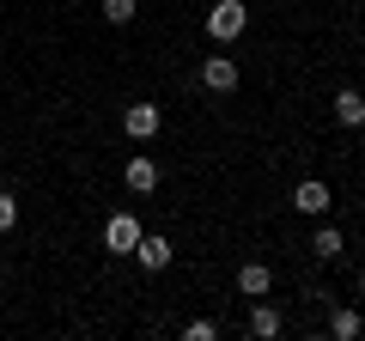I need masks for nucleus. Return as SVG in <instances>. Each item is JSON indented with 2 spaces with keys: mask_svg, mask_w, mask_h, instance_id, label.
<instances>
[{
  "mask_svg": "<svg viewBox=\"0 0 365 341\" xmlns=\"http://www.w3.org/2000/svg\"><path fill=\"white\" fill-rule=\"evenodd\" d=\"M244 25H250V6H244V0H213V6H207V37L213 43H237V37H244Z\"/></svg>",
  "mask_w": 365,
  "mask_h": 341,
  "instance_id": "f257e3e1",
  "label": "nucleus"
},
{
  "mask_svg": "<svg viewBox=\"0 0 365 341\" xmlns=\"http://www.w3.org/2000/svg\"><path fill=\"white\" fill-rule=\"evenodd\" d=\"M134 244H140V220L134 213H110L104 220V250L110 256H134Z\"/></svg>",
  "mask_w": 365,
  "mask_h": 341,
  "instance_id": "f03ea898",
  "label": "nucleus"
},
{
  "mask_svg": "<svg viewBox=\"0 0 365 341\" xmlns=\"http://www.w3.org/2000/svg\"><path fill=\"white\" fill-rule=\"evenodd\" d=\"M292 208H299L304 220H323V213L335 208V195H329V183H323V177H304V183L292 189Z\"/></svg>",
  "mask_w": 365,
  "mask_h": 341,
  "instance_id": "7ed1b4c3",
  "label": "nucleus"
},
{
  "mask_svg": "<svg viewBox=\"0 0 365 341\" xmlns=\"http://www.w3.org/2000/svg\"><path fill=\"white\" fill-rule=\"evenodd\" d=\"M158 128H165V110L158 104H128L122 110V134H128V141H153Z\"/></svg>",
  "mask_w": 365,
  "mask_h": 341,
  "instance_id": "20e7f679",
  "label": "nucleus"
},
{
  "mask_svg": "<svg viewBox=\"0 0 365 341\" xmlns=\"http://www.w3.org/2000/svg\"><path fill=\"white\" fill-rule=\"evenodd\" d=\"M280 329H287V317L274 311L268 299H250V323H244V335H250V341H274Z\"/></svg>",
  "mask_w": 365,
  "mask_h": 341,
  "instance_id": "39448f33",
  "label": "nucleus"
},
{
  "mask_svg": "<svg viewBox=\"0 0 365 341\" xmlns=\"http://www.w3.org/2000/svg\"><path fill=\"white\" fill-rule=\"evenodd\" d=\"M201 86L207 92H237V61L232 55H207L201 61Z\"/></svg>",
  "mask_w": 365,
  "mask_h": 341,
  "instance_id": "423d86ee",
  "label": "nucleus"
},
{
  "mask_svg": "<svg viewBox=\"0 0 365 341\" xmlns=\"http://www.w3.org/2000/svg\"><path fill=\"white\" fill-rule=\"evenodd\" d=\"M170 256H177V250H170V238H158V232H140V244H134V263L140 268H170Z\"/></svg>",
  "mask_w": 365,
  "mask_h": 341,
  "instance_id": "0eeeda50",
  "label": "nucleus"
},
{
  "mask_svg": "<svg viewBox=\"0 0 365 341\" xmlns=\"http://www.w3.org/2000/svg\"><path fill=\"white\" fill-rule=\"evenodd\" d=\"M122 183H128L134 195H153V189H158V165H153L146 153H134L128 165H122Z\"/></svg>",
  "mask_w": 365,
  "mask_h": 341,
  "instance_id": "6e6552de",
  "label": "nucleus"
},
{
  "mask_svg": "<svg viewBox=\"0 0 365 341\" xmlns=\"http://www.w3.org/2000/svg\"><path fill=\"white\" fill-rule=\"evenodd\" d=\"M237 292H244V299H268L274 292V268L268 263H244L237 268Z\"/></svg>",
  "mask_w": 365,
  "mask_h": 341,
  "instance_id": "1a4fd4ad",
  "label": "nucleus"
},
{
  "mask_svg": "<svg viewBox=\"0 0 365 341\" xmlns=\"http://www.w3.org/2000/svg\"><path fill=\"white\" fill-rule=\"evenodd\" d=\"M329 335H335V341H359V335H365L359 305H341V311H329Z\"/></svg>",
  "mask_w": 365,
  "mask_h": 341,
  "instance_id": "9d476101",
  "label": "nucleus"
},
{
  "mask_svg": "<svg viewBox=\"0 0 365 341\" xmlns=\"http://www.w3.org/2000/svg\"><path fill=\"white\" fill-rule=\"evenodd\" d=\"M335 122L341 128H365V92H335Z\"/></svg>",
  "mask_w": 365,
  "mask_h": 341,
  "instance_id": "9b49d317",
  "label": "nucleus"
},
{
  "mask_svg": "<svg viewBox=\"0 0 365 341\" xmlns=\"http://www.w3.org/2000/svg\"><path fill=\"white\" fill-rule=\"evenodd\" d=\"M311 256H317V263H335V256H341V225H317Z\"/></svg>",
  "mask_w": 365,
  "mask_h": 341,
  "instance_id": "f8f14e48",
  "label": "nucleus"
},
{
  "mask_svg": "<svg viewBox=\"0 0 365 341\" xmlns=\"http://www.w3.org/2000/svg\"><path fill=\"white\" fill-rule=\"evenodd\" d=\"M98 6H104V19H110V25H128V19L140 13V0H98Z\"/></svg>",
  "mask_w": 365,
  "mask_h": 341,
  "instance_id": "ddd939ff",
  "label": "nucleus"
},
{
  "mask_svg": "<svg viewBox=\"0 0 365 341\" xmlns=\"http://www.w3.org/2000/svg\"><path fill=\"white\" fill-rule=\"evenodd\" d=\"M182 335H189V341H213L220 323H213V317H195V323H182Z\"/></svg>",
  "mask_w": 365,
  "mask_h": 341,
  "instance_id": "4468645a",
  "label": "nucleus"
},
{
  "mask_svg": "<svg viewBox=\"0 0 365 341\" xmlns=\"http://www.w3.org/2000/svg\"><path fill=\"white\" fill-rule=\"evenodd\" d=\"M19 225V201H13V189H0V232H13Z\"/></svg>",
  "mask_w": 365,
  "mask_h": 341,
  "instance_id": "2eb2a0df",
  "label": "nucleus"
},
{
  "mask_svg": "<svg viewBox=\"0 0 365 341\" xmlns=\"http://www.w3.org/2000/svg\"><path fill=\"white\" fill-rule=\"evenodd\" d=\"M359 299H365V275H359Z\"/></svg>",
  "mask_w": 365,
  "mask_h": 341,
  "instance_id": "dca6fc26",
  "label": "nucleus"
}]
</instances>
